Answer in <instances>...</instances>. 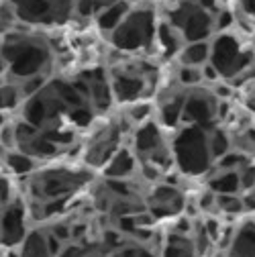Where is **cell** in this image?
Listing matches in <instances>:
<instances>
[{"label":"cell","instance_id":"6da1fadb","mask_svg":"<svg viewBox=\"0 0 255 257\" xmlns=\"http://www.w3.org/2000/svg\"><path fill=\"white\" fill-rule=\"evenodd\" d=\"M0 55L7 66V78L23 82L37 76H53L57 51L51 31L19 25L0 35Z\"/></svg>","mask_w":255,"mask_h":257},{"label":"cell","instance_id":"7a4b0ae2","mask_svg":"<svg viewBox=\"0 0 255 257\" xmlns=\"http://www.w3.org/2000/svg\"><path fill=\"white\" fill-rule=\"evenodd\" d=\"M157 9L153 3L137 0L126 11L122 21L106 35L110 49L124 55H153L157 51Z\"/></svg>","mask_w":255,"mask_h":257},{"label":"cell","instance_id":"3957f363","mask_svg":"<svg viewBox=\"0 0 255 257\" xmlns=\"http://www.w3.org/2000/svg\"><path fill=\"white\" fill-rule=\"evenodd\" d=\"M210 66L216 70L220 80L237 84L255 74L253 47L243 41L239 31H218L210 39Z\"/></svg>","mask_w":255,"mask_h":257},{"label":"cell","instance_id":"277c9868","mask_svg":"<svg viewBox=\"0 0 255 257\" xmlns=\"http://www.w3.org/2000/svg\"><path fill=\"white\" fill-rule=\"evenodd\" d=\"M170 137L174 164L188 176L208 174L214 166L208 143V128L198 124H180Z\"/></svg>","mask_w":255,"mask_h":257},{"label":"cell","instance_id":"5b68a950","mask_svg":"<svg viewBox=\"0 0 255 257\" xmlns=\"http://www.w3.org/2000/svg\"><path fill=\"white\" fill-rule=\"evenodd\" d=\"M25 27L57 31L76 23V0H9Z\"/></svg>","mask_w":255,"mask_h":257},{"label":"cell","instance_id":"8992f818","mask_svg":"<svg viewBox=\"0 0 255 257\" xmlns=\"http://www.w3.org/2000/svg\"><path fill=\"white\" fill-rule=\"evenodd\" d=\"M151 210L153 214L159 216H172L178 214L184 208V194L176 188V186H168V184H159L153 188L151 192Z\"/></svg>","mask_w":255,"mask_h":257},{"label":"cell","instance_id":"52a82bcc","mask_svg":"<svg viewBox=\"0 0 255 257\" xmlns=\"http://www.w3.org/2000/svg\"><path fill=\"white\" fill-rule=\"evenodd\" d=\"M131 5H133V0H120V3H114L106 9H102L100 13L94 15V25H96V29L100 31V33L108 35L110 31L122 21L126 11L131 9Z\"/></svg>","mask_w":255,"mask_h":257},{"label":"cell","instance_id":"ba28073f","mask_svg":"<svg viewBox=\"0 0 255 257\" xmlns=\"http://www.w3.org/2000/svg\"><path fill=\"white\" fill-rule=\"evenodd\" d=\"M180 66H198L204 68L210 61V39L208 41H190L184 43L180 53L176 55Z\"/></svg>","mask_w":255,"mask_h":257},{"label":"cell","instance_id":"9c48e42d","mask_svg":"<svg viewBox=\"0 0 255 257\" xmlns=\"http://www.w3.org/2000/svg\"><path fill=\"white\" fill-rule=\"evenodd\" d=\"M25 94L19 82L7 78L0 84V110L3 112H11V110H21L23 102H25Z\"/></svg>","mask_w":255,"mask_h":257},{"label":"cell","instance_id":"30bf717a","mask_svg":"<svg viewBox=\"0 0 255 257\" xmlns=\"http://www.w3.org/2000/svg\"><path fill=\"white\" fill-rule=\"evenodd\" d=\"M176 82L184 88H196L204 82V68L198 66H180L176 72Z\"/></svg>","mask_w":255,"mask_h":257},{"label":"cell","instance_id":"8fae6325","mask_svg":"<svg viewBox=\"0 0 255 257\" xmlns=\"http://www.w3.org/2000/svg\"><path fill=\"white\" fill-rule=\"evenodd\" d=\"M216 212L220 214H241L245 212V200L237 194H216Z\"/></svg>","mask_w":255,"mask_h":257},{"label":"cell","instance_id":"7c38bea8","mask_svg":"<svg viewBox=\"0 0 255 257\" xmlns=\"http://www.w3.org/2000/svg\"><path fill=\"white\" fill-rule=\"evenodd\" d=\"M233 7H235L233 9L235 23L241 21L251 29H255V0H233Z\"/></svg>","mask_w":255,"mask_h":257},{"label":"cell","instance_id":"4fadbf2b","mask_svg":"<svg viewBox=\"0 0 255 257\" xmlns=\"http://www.w3.org/2000/svg\"><path fill=\"white\" fill-rule=\"evenodd\" d=\"M21 257H51L47 241L43 237H29L27 241H23Z\"/></svg>","mask_w":255,"mask_h":257},{"label":"cell","instance_id":"5bb4252c","mask_svg":"<svg viewBox=\"0 0 255 257\" xmlns=\"http://www.w3.org/2000/svg\"><path fill=\"white\" fill-rule=\"evenodd\" d=\"M114 3H120V0H94V15L100 13L106 7H110V5H114Z\"/></svg>","mask_w":255,"mask_h":257},{"label":"cell","instance_id":"9a60e30c","mask_svg":"<svg viewBox=\"0 0 255 257\" xmlns=\"http://www.w3.org/2000/svg\"><path fill=\"white\" fill-rule=\"evenodd\" d=\"M251 47H253V53H255V33L251 35Z\"/></svg>","mask_w":255,"mask_h":257},{"label":"cell","instance_id":"2e32d148","mask_svg":"<svg viewBox=\"0 0 255 257\" xmlns=\"http://www.w3.org/2000/svg\"><path fill=\"white\" fill-rule=\"evenodd\" d=\"M253 102H255V88H253Z\"/></svg>","mask_w":255,"mask_h":257},{"label":"cell","instance_id":"e0dca14e","mask_svg":"<svg viewBox=\"0 0 255 257\" xmlns=\"http://www.w3.org/2000/svg\"><path fill=\"white\" fill-rule=\"evenodd\" d=\"M133 3H137V0H133Z\"/></svg>","mask_w":255,"mask_h":257}]
</instances>
